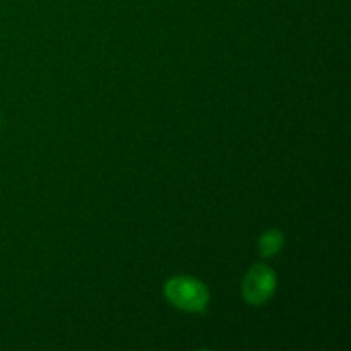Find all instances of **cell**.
<instances>
[{"mask_svg":"<svg viewBox=\"0 0 351 351\" xmlns=\"http://www.w3.org/2000/svg\"><path fill=\"white\" fill-rule=\"evenodd\" d=\"M165 297L178 311L201 314L209 304V290L202 281L192 276H175L165 283Z\"/></svg>","mask_w":351,"mask_h":351,"instance_id":"6da1fadb","label":"cell"},{"mask_svg":"<svg viewBox=\"0 0 351 351\" xmlns=\"http://www.w3.org/2000/svg\"><path fill=\"white\" fill-rule=\"evenodd\" d=\"M276 273L266 264H257L247 271L242 281L243 300L250 305H264L276 290Z\"/></svg>","mask_w":351,"mask_h":351,"instance_id":"7a4b0ae2","label":"cell"},{"mask_svg":"<svg viewBox=\"0 0 351 351\" xmlns=\"http://www.w3.org/2000/svg\"><path fill=\"white\" fill-rule=\"evenodd\" d=\"M285 245V235L280 230H269V232L263 233L257 243V250H259L261 257H273L283 249Z\"/></svg>","mask_w":351,"mask_h":351,"instance_id":"3957f363","label":"cell"}]
</instances>
